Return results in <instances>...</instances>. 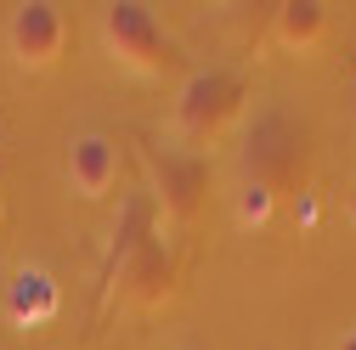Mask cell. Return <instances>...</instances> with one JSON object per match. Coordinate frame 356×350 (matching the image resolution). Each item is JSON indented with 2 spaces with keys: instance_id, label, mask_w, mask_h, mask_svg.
Segmentation results:
<instances>
[{
  "instance_id": "obj_4",
  "label": "cell",
  "mask_w": 356,
  "mask_h": 350,
  "mask_svg": "<svg viewBox=\"0 0 356 350\" xmlns=\"http://www.w3.org/2000/svg\"><path fill=\"white\" fill-rule=\"evenodd\" d=\"M175 288H181V260H175V249H170L164 232H153L147 243H136L119 260V299L136 305V311H159V305H170Z\"/></svg>"
},
{
  "instance_id": "obj_11",
  "label": "cell",
  "mask_w": 356,
  "mask_h": 350,
  "mask_svg": "<svg viewBox=\"0 0 356 350\" xmlns=\"http://www.w3.org/2000/svg\"><path fill=\"white\" fill-rule=\"evenodd\" d=\"M334 350H356V328H345V339H339Z\"/></svg>"
},
{
  "instance_id": "obj_14",
  "label": "cell",
  "mask_w": 356,
  "mask_h": 350,
  "mask_svg": "<svg viewBox=\"0 0 356 350\" xmlns=\"http://www.w3.org/2000/svg\"><path fill=\"white\" fill-rule=\"evenodd\" d=\"M181 350H198V344H181Z\"/></svg>"
},
{
  "instance_id": "obj_1",
  "label": "cell",
  "mask_w": 356,
  "mask_h": 350,
  "mask_svg": "<svg viewBox=\"0 0 356 350\" xmlns=\"http://www.w3.org/2000/svg\"><path fill=\"white\" fill-rule=\"evenodd\" d=\"M243 175L266 181L277 198L305 192L311 175V130L289 113V108H266L249 124V147H243Z\"/></svg>"
},
{
  "instance_id": "obj_13",
  "label": "cell",
  "mask_w": 356,
  "mask_h": 350,
  "mask_svg": "<svg viewBox=\"0 0 356 350\" xmlns=\"http://www.w3.org/2000/svg\"><path fill=\"white\" fill-rule=\"evenodd\" d=\"M350 215H356V198H350Z\"/></svg>"
},
{
  "instance_id": "obj_5",
  "label": "cell",
  "mask_w": 356,
  "mask_h": 350,
  "mask_svg": "<svg viewBox=\"0 0 356 350\" xmlns=\"http://www.w3.org/2000/svg\"><path fill=\"white\" fill-rule=\"evenodd\" d=\"M63 46H68L63 6H51V0H23V6H12V17H6V51H12L17 68L46 74V68H57Z\"/></svg>"
},
{
  "instance_id": "obj_2",
  "label": "cell",
  "mask_w": 356,
  "mask_h": 350,
  "mask_svg": "<svg viewBox=\"0 0 356 350\" xmlns=\"http://www.w3.org/2000/svg\"><path fill=\"white\" fill-rule=\"evenodd\" d=\"M243 108H249V79L243 74H232V68H198L181 85V97H175V136H181V147L204 153V147H215L243 119Z\"/></svg>"
},
{
  "instance_id": "obj_3",
  "label": "cell",
  "mask_w": 356,
  "mask_h": 350,
  "mask_svg": "<svg viewBox=\"0 0 356 350\" xmlns=\"http://www.w3.org/2000/svg\"><path fill=\"white\" fill-rule=\"evenodd\" d=\"M102 46H108V57L119 68L142 74V79H164V74L181 68V46H175L170 28L147 6H136V0H119V6L102 12Z\"/></svg>"
},
{
  "instance_id": "obj_9",
  "label": "cell",
  "mask_w": 356,
  "mask_h": 350,
  "mask_svg": "<svg viewBox=\"0 0 356 350\" xmlns=\"http://www.w3.org/2000/svg\"><path fill=\"white\" fill-rule=\"evenodd\" d=\"M272 34H277L283 51H300V57L317 51L323 40H328V6H323V0H283Z\"/></svg>"
},
{
  "instance_id": "obj_12",
  "label": "cell",
  "mask_w": 356,
  "mask_h": 350,
  "mask_svg": "<svg viewBox=\"0 0 356 350\" xmlns=\"http://www.w3.org/2000/svg\"><path fill=\"white\" fill-rule=\"evenodd\" d=\"M0 221H6V192H0Z\"/></svg>"
},
{
  "instance_id": "obj_7",
  "label": "cell",
  "mask_w": 356,
  "mask_h": 350,
  "mask_svg": "<svg viewBox=\"0 0 356 350\" xmlns=\"http://www.w3.org/2000/svg\"><path fill=\"white\" fill-rule=\"evenodd\" d=\"M119 181V142L102 130H79L68 142V187L79 198H102Z\"/></svg>"
},
{
  "instance_id": "obj_10",
  "label": "cell",
  "mask_w": 356,
  "mask_h": 350,
  "mask_svg": "<svg viewBox=\"0 0 356 350\" xmlns=\"http://www.w3.org/2000/svg\"><path fill=\"white\" fill-rule=\"evenodd\" d=\"M272 215H277V192L266 181H254V175H243V187H238V221L243 226H266Z\"/></svg>"
},
{
  "instance_id": "obj_8",
  "label": "cell",
  "mask_w": 356,
  "mask_h": 350,
  "mask_svg": "<svg viewBox=\"0 0 356 350\" xmlns=\"http://www.w3.org/2000/svg\"><path fill=\"white\" fill-rule=\"evenodd\" d=\"M57 305H63V288H57V277L46 266H23L12 277V288H6V317L17 328H46L57 317Z\"/></svg>"
},
{
  "instance_id": "obj_6",
  "label": "cell",
  "mask_w": 356,
  "mask_h": 350,
  "mask_svg": "<svg viewBox=\"0 0 356 350\" xmlns=\"http://www.w3.org/2000/svg\"><path fill=\"white\" fill-rule=\"evenodd\" d=\"M153 203L170 221H198L209 203V158L193 147L153 153Z\"/></svg>"
}]
</instances>
